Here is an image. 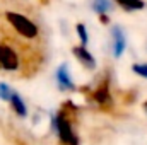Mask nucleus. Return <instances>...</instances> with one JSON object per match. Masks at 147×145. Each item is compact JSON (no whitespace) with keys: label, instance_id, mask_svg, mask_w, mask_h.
Wrapping results in <instances>:
<instances>
[{"label":"nucleus","instance_id":"f257e3e1","mask_svg":"<svg viewBox=\"0 0 147 145\" xmlns=\"http://www.w3.org/2000/svg\"><path fill=\"white\" fill-rule=\"evenodd\" d=\"M74 104L67 103L51 116V130L57 133L62 145H79V137L74 130Z\"/></svg>","mask_w":147,"mask_h":145},{"label":"nucleus","instance_id":"f03ea898","mask_svg":"<svg viewBox=\"0 0 147 145\" xmlns=\"http://www.w3.org/2000/svg\"><path fill=\"white\" fill-rule=\"evenodd\" d=\"M5 19L14 28V31L19 36L26 38V39H36L38 34H39V28H38L29 17H26V15H22L19 12H7L5 14Z\"/></svg>","mask_w":147,"mask_h":145},{"label":"nucleus","instance_id":"7ed1b4c3","mask_svg":"<svg viewBox=\"0 0 147 145\" xmlns=\"http://www.w3.org/2000/svg\"><path fill=\"white\" fill-rule=\"evenodd\" d=\"M21 68V55L9 43L0 41V70L3 72H17Z\"/></svg>","mask_w":147,"mask_h":145},{"label":"nucleus","instance_id":"20e7f679","mask_svg":"<svg viewBox=\"0 0 147 145\" xmlns=\"http://www.w3.org/2000/svg\"><path fill=\"white\" fill-rule=\"evenodd\" d=\"M89 97H91L99 108H110L111 104H113V97H111V91H110V79L101 80V82L92 89V92L89 94Z\"/></svg>","mask_w":147,"mask_h":145},{"label":"nucleus","instance_id":"39448f33","mask_svg":"<svg viewBox=\"0 0 147 145\" xmlns=\"http://www.w3.org/2000/svg\"><path fill=\"white\" fill-rule=\"evenodd\" d=\"M55 79H57V84L60 87V91H75V84H74V79L70 72H69V65L67 63H62L57 72H55Z\"/></svg>","mask_w":147,"mask_h":145},{"label":"nucleus","instance_id":"423d86ee","mask_svg":"<svg viewBox=\"0 0 147 145\" xmlns=\"http://www.w3.org/2000/svg\"><path fill=\"white\" fill-rule=\"evenodd\" d=\"M111 38H113V55H115V58H120L127 50V38H125L123 29L120 26H113Z\"/></svg>","mask_w":147,"mask_h":145},{"label":"nucleus","instance_id":"0eeeda50","mask_svg":"<svg viewBox=\"0 0 147 145\" xmlns=\"http://www.w3.org/2000/svg\"><path fill=\"white\" fill-rule=\"evenodd\" d=\"M72 51H74V55H75V58H77L87 70H94V68H96V60H94V56L91 55V51H89L84 44L75 46Z\"/></svg>","mask_w":147,"mask_h":145},{"label":"nucleus","instance_id":"6e6552de","mask_svg":"<svg viewBox=\"0 0 147 145\" xmlns=\"http://www.w3.org/2000/svg\"><path fill=\"white\" fill-rule=\"evenodd\" d=\"M9 104H10L12 111H14L17 116H21V118H26V116H28V106H26V103L22 101V97H21L19 92H16V91L12 92L10 99H9Z\"/></svg>","mask_w":147,"mask_h":145},{"label":"nucleus","instance_id":"1a4fd4ad","mask_svg":"<svg viewBox=\"0 0 147 145\" xmlns=\"http://www.w3.org/2000/svg\"><path fill=\"white\" fill-rule=\"evenodd\" d=\"M123 10L127 12H135V10H142L146 7V2L144 0H115Z\"/></svg>","mask_w":147,"mask_h":145},{"label":"nucleus","instance_id":"9d476101","mask_svg":"<svg viewBox=\"0 0 147 145\" xmlns=\"http://www.w3.org/2000/svg\"><path fill=\"white\" fill-rule=\"evenodd\" d=\"M91 7H92L94 12H98L101 15V14H108L110 12L113 3H111V0H92L91 2Z\"/></svg>","mask_w":147,"mask_h":145},{"label":"nucleus","instance_id":"9b49d317","mask_svg":"<svg viewBox=\"0 0 147 145\" xmlns=\"http://www.w3.org/2000/svg\"><path fill=\"white\" fill-rule=\"evenodd\" d=\"M12 92H14V89H12L9 84L0 82V99H2V101H7V103H9V99H10Z\"/></svg>","mask_w":147,"mask_h":145},{"label":"nucleus","instance_id":"f8f14e48","mask_svg":"<svg viewBox=\"0 0 147 145\" xmlns=\"http://www.w3.org/2000/svg\"><path fill=\"white\" fill-rule=\"evenodd\" d=\"M75 29H77V36L80 39V44H87V41H89V34H87V29H86V26L84 24H77L75 26Z\"/></svg>","mask_w":147,"mask_h":145},{"label":"nucleus","instance_id":"ddd939ff","mask_svg":"<svg viewBox=\"0 0 147 145\" xmlns=\"http://www.w3.org/2000/svg\"><path fill=\"white\" fill-rule=\"evenodd\" d=\"M132 70L137 73V75L147 79V63H134L132 65Z\"/></svg>","mask_w":147,"mask_h":145},{"label":"nucleus","instance_id":"4468645a","mask_svg":"<svg viewBox=\"0 0 147 145\" xmlns=\"http://www.w3.org/2000/svg\"><path fill=\"white\" fill-rule=\"evenodd\" d=\"M144 109H146V111H147V101H146V103H144Z\"/></svg>","mask_w":147,"mask_h":145}]
</instances>
